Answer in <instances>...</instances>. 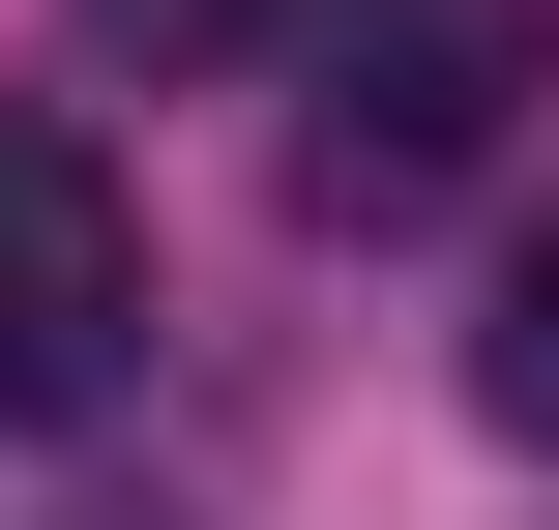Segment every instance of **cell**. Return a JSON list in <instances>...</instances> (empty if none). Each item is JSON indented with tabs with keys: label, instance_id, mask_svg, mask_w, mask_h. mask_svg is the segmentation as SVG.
Returning <instances> with one entry per match:
<instances>
[{
	"label": "cell",
	"instance_id": "6da1fadb",
	"mask_svg": "<svg viewBox=\"0 0 559 530\" xmlns=\"http://www.w3.org/2000/svg\"><path fill=\"white\" fill-rule=\"evenodd\" d=\"M531 89H559V0H354L324 89H295V177H324L354 236H413V207H472V177L531 148Z\"/></svg>",
	"mask_w": 559,
	"mask_h": 530
},
{
	"label": "cell",
	"instance_id": "7a4b0ae2",
	"mask_svg": "<svg viewBox=\"0 0 559 530\" xmlns=\"http://www.w3.org/2000/svg\"><path fill=\"white\" fill-rule=\"evenodd\" d=\"M147 384V177L88 118H0V413H118Z\"/></svg>",
	"mask_w": 559,
	"mask_h": 530
},
{
	"label": "cell",
	"instance_id": "3957f363",
	"mask_svg": "<svg viewBox=\"0 0 559 530\" xmlns=\"http://www.w3.org/2000/svg\"><path fill=\"white\" fill-rule=\"evenodd\" d=\"M472 413H501V443L559 472V177L501 207V266H472Z\"/></svg>",
	"mask_w": 559,
	"mask_h": 530
},
{
	"label": "cell",
	"instance_id": "277c9868",
	"mask_svg": "<svg viewBox=\"0 0 559 530\" xmlns=\"http://www.w3.org/2000/svg\"><path fill=\"white\" fill-rule=\"evenodd\" d=\"M295 0H88V59H147V89H206V59H265Z\"/></svg>",
	"mask_w": 559,
	"mask_h": 530
},
{
	"label": "cell",
	"instance_id": "5b68a950",
	"mask_svg": "<svg viewBox=\"0 0 559 530\" xmlns=\"http://www.w3.org/2000/svg\"><path fill=\"white\" fill-rule=\"evenodd\" d=\"M59 530H177V502H59Z\"/></svg>",
	"mask_w": 559,
	"mask_h": 530
}]
</instances>
